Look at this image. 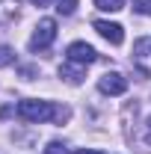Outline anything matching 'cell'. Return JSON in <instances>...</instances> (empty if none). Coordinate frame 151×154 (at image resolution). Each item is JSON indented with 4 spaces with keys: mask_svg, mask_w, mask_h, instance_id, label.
<instances>
[{
    "mask_svg": "<svg viewBox=\"0 0 151 154\" xmlns=\"http://www.w3.org/2000/svg\"><path fill=\"white\" fill-rule=\"evenodd\" d=\"M65 57H68V62H74V65H92L95 59H98V51H95L92 45H86V42H71L68 51H65Z\"/></svg>",
    "mask_w": 151,
    "mask_h": 154,
    "instance_id": "3",
    "label": "cell"
},
{
    "mask_svg": "<svg viewBox=\"0 0 151 154\" xmlns=\"http://www.w3.org/2000/svg\"><path fill=\"white\" fill-rule=\"evenodd\" d=\"M12 62H15V51L6 48V45H0V68H6V65H12Z\"/></svg>",
    "mask_w": 151,
    "mask_h": 154,
    "instance_id": "9",
    "label": "cell"
},
{
    "mask_svg": "<svg viewBox=\"0 0 151 154\" xmlns=\"http://www.w3.org/2000/svg\"><path fill=\"white\" fill-rule=\"evenodd\" d=\"M98 89L104 95H125L128 92V80L119 74V71H107V74L98 80Z\"/></svg>",
    "mask_w": 151,
    "mask_h": 154,
    "instance_id": "4",
    "label": "cell"
},
{
    "mask_svg": "<svg viewBox=\"0 0 151 154\" xmlns=\"http://www.w3.org/2000/svg\"><path fill=\"white\" fill-rule=\"evenodd\" d=\"M45 154H68V148H65V142H48Z\"/></svg>",
    "mask_w": 151,
    "mask_h": 154,
    "instance_id": "11",
    "label": "cell"
},
{
    "mask_svg": "<svg viewBox=\"0 0 151 154\" xmlns=\"http://www.w3.org/2000/svg\"><path fill=\"white\" fill-rule=\"evenodd\" d=\"M133 9L142 15H151V0H133Z\"/></svg>",
    "mask_w": 151,
    "mask_h": 154,
    "instance_id": "12",
    "label": "cell"
},
{
    "mask_svg": "<svg viewBox=\"0 0 151 154\" xmlns=\"http://www.w3.org/2000/svg\"><path fill=\"white\" fill-rule=\"evenodd\" d=\"M145 142L151 145V116H148V122H145Z\"/></svg>",
    "mask_w": 151,
    "mask_h": 154,
    "instance_id": "13",
    "label": "cell"
},
{
    "mask_svg": "<svg viewBox=\"0 0 151 154\" xmlns=\"http://www.w3.org/2000/svg\"><path fill=\"white\" fill-rule=\"evenodd\" d=\"M57 38V21L54 18H42L30 36V51H48Z\"/></svg>",
    "mask_w": 151,
    "mask_h": 154,
    "instance_id": "2",
    "label": "cell"
},
{
    "mask_svg": "<svg viewBox=\"0 0 151 154\" xmlns=\"http://www.w3.org/2000/svg\"><path fill=\"white\" fill-rule=\"evenodd\" d=\"M92 27L98 30V36L107 38L110 45H122V42H125V30H122V24H116V21H95Z\"/></svg>",
    "mask_w": 151,
    "mask_h": 154,
    "instance_id": "5",
    "label": "cell"
},
{
    "mask_svg": "<svg viewBox=\"0 0 151 154\" xmlns=\"http://www.w3.org/2000/svg\"><path fill=\"white\" fill-rule=\"evenodd\" d=\"M59 107H54L51 101H36V98H27V101H21L18 104V116L24 122H30V125H42V122H51V119H57Z\"/></svg>",
    "mask_w": 151,
    "mask_h": 154,
    "instance_id": "1",
    "label": "cell"
},
{
    "mask_svg": "<svg viewBox=\"0 0 151 154\" xmlns=\"http://www.w3.org/2000/svg\"><path fill=\"white\" fill-rule=\"evenodd\" d=\"M77 154H104V151H95V148H80Z\"/></svg>",
    "mask_w": 151,
    "mask_h": 154,
    "instance_id": "14",
    "label": "cell"
},
{
    "mask_svg": "<svg viewBox=\"0 0 151 154\" xmlns=\"http://www.w3.org/2000/svg\"><path fill=\"white\" fill-rule=\"evenodd\" d=\"M74 6H77V0H59V3H57V12H59V15H71Z\"/></svg>",
    "mask_w": 151,
    "mask_h": 154,
    "instance_id": "10",
    "label": "cell"
},
{
    "mask_svg": "<svg viewBox=\"0 0 151 154\" xmlns=\"http://www.w3.org/2000/svg\"><path fill=\"white\" fill-rule=\"evenodd\" d=\"M59 77H62L65 83H71V86H80V83H83V65L68 62V65H62V68H59Z\"/></svg>",
    "mask_w": 151,
    "mask_h": 154,
    "instance_id": "6",
    "label": "cell"
},
{
    "mask_svg": "<svg viewBox=\"0 0 151 154\" xmlns=\"http://www.w3.org/2000/svg\"><path fill=\"white\" fill-rule=\"evenodd\" d=\"M18 15V0H0V18L9 21Z\"/></svg>",
    "mask_w": 151,
    "mask_h": 154,
    "instance_id": "7",
    "label": "cell"
},
{
    "mask_svg": "<svg viewBox=\"0 0 151 154\" xmlns=\"http://www.w3.org/2000/svg\"><path fill=\"white\" fill-rule=\"evenodd\" d=\"M30 3H36V6H45V3H48V0H30Z\"/></svg>",
    "mask_w": 151,
    "mask_h": 154,
    "instance_id": "15",
    "label": "cell"
},
{
    "mask_svg": "<svg viewBox=\"0 0 151 154\" xmlns=\"http://www.w3.org/2000/svg\"><path fill=\"white\" fill-rule=\"evenodd\" d=\"M95 6L101 12H119V9H125V0H95Z\"/></svg>",
    "mask_w": 151,
    "mask_h": 154,
    "instance_id": "8",
    "label": "cell"
}]
</instances>
